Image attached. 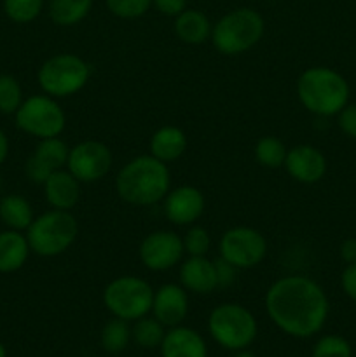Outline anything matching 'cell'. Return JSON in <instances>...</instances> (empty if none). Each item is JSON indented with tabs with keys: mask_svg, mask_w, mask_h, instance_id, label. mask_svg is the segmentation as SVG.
Returning <instances> with one entry per match:
<instances>
[{
	"mask_svg": "<svg viewBox=\"0 0 356 357\" xmlns=\"http://www.w3.org/2000/svg\"><path fill=\"white\" fill-rule=\"evenodd\" d=\"M80 181L68 169H58L45 180L44 195L51 209L72 211L80 201Z\"/></svg>",
	"mask_w": 356,
	"mask_h": 357,
	"instance_id": "16",
	"label": "cell"
},
{
	"mask_svg": "<svg viewBox=\"0 0 356 357\" xmlns=\"http://www.w3.org/2000/svg\"><path fill=\"white\" fill-rule=\"evenodd\" d=\"M34 208L23 195L9 194L0 199V222L10 230L27 232L30 223L34 222Z\"/></svg>",
	"mask_w": 356,
	"mask_h": 357,
	"instance_id": "22",
	"label": "cell"
},
{
	"mask_svg": "<svg viewBox=\"0 0 356 357\" xmlns=\"http://www.w3.org/2000/svg\"><path fill=\"white\" fill-rule=\"evenodd\" d=\"M154 289L145 279L136 275H121L108 282L103 289V305L114 317L135 323L149 316L152 310Z\"/></svg>",
	"mask_w": 356,
	"mask_h": 357,
	"instance_id": "8",
	"label": "cell"
},
{
	"mask_svg": "<svg viewBox=\"0 0 356 357\" xmlns=\"http://www.w3.org/2000/svg\"><path fill=\"white\" fill-rule=\"evenodd\" d=\"M7 155H9V139H7L6 132L0 129V166L6 162Z\"/></svg>",
	"mask_w": 356,
	"mask_h": 357,
	"instance_id": "39",
	"label": "cell"
},
{
	"mask_svg": "<svg viewBox=\"0 0 356 357\" xmlns=\"http://www.w3.org/2000/svg\"><path fill=\"white\" fill-rule=\"evenodd\" d=\"M0 357H7V351L3 347V344H0Z\"/></svg>",
	"mask_w": 356,
	"mask_h": 357,
	"instance_id": "41",
	"label": "cell"
},
{
	"mask_svg": "<svg viewBox=\"0 0 356 357\" xmlns=\"http://www.w3.org/2000/svg\"><path fill=\"white\" fill-rule=\"evenodd\" d=\"M150 312L164 328L180 326L188 314L187 289L181 284H175V282L159 286L154 291Z\"/></svg>",
	"mask_w": 356,
	"mask_h": 357,
	"instance_id": "14",
	"label": "cell"
},
{
	"mask_svg": "<svg viewBox=\"0 0 356 357\" xmlns=\"http://www.w3.org/2000/svg\"><path fill=\"white\" fill-rule=\"evenodd\" d=\"M171 187L168 164L149 155H138L126 162L115 178L117 195L131 206H154L163 201Z\"/></svg>",
	"mask_w": 356,
	"mask_h": 357,
	"instance_id": "2",
	"label": "cell"
},
{
	"mask_svg": "<svg viewBox=\"0 0 356 357\" xmlns=\"http://www.w3.org/2000/svg\"><path fill=\"white\" fill-rule=\"evenodd\" d=\"M339 128L346 136L356 139V103L346 105L339 112Z\"/></svg>",
	"mask_w": 356,
	"mask_h": 357,
	"instance_id": "34",
	"label": "cell"
},
{
	"mask_svg": "<svg viewBox=\"0 0 356 357\" xmlns=\"http://www.w3.org/2000/svg\"><path fill=\"white\" fill-rule=\"evenodd\" d=\"M166 330L154 316L140 317L131 326V340L142 349H157L163 344Z\"/></svg>",
	"mask_w": 356,
	"mask_h": 357,
	"instance_id": "26",
	"label": "cell"
},
{
	"mask_svg": "<svg viewBox=\"0 0 356 357\" xmlns=\"http://www.w3.org/2000/svg\"><path fill=\"white\" fill-rule=\"evenodd\" d=\"M42 7L44 0H3V13L17 24H27L37 20Z\"/></svg>",
	"mask_w": 356,
	"mask_h": 357,
	"instance_id": "29",
	"label": "cell"
},
{
	"mask_svg": "<svg viewBox=\"0 0 356 357\" xmlns=\"http://www.w3.org/2000/svg\"><path fill=\"white\" fill-rule=\"evenodd\" d=\"M0 188H2V180H0Z\"/></svg>",
	"mask_w": 356,
	"mask_h": 357,
	"instance_id": "42",
	"label": "cell"
},
{
	"mask_svg": "<svg viewBox=\"0 0 356 357\" xmlns=\"http://www.w3.org/2000/svg\"><path fill=\"white\" fill-rule=\"evenodd\" d=\"M351 344L341 335H325L314 344L311 357H351Z\"/></svg>",
	"mask_w": 356,
	"mask_h": 357,
	"instance_id": "30",
	"label": "cell"
},
{
	"mask_svg": "<svg viewBox=\"0 0 356 357\" xmlns=\"http://www.w3.org/2000/svg\"><path fill=\"white\" fill-rule=\"evenodd\" d=\"M232 357H257L253 352H250L248 349H243V351H236L232 354Z\"/></svg>",
	"mask_w": 356,
	"mask_h": 357,
	"instance_id": "40",
	"label": "cell"
},
{
	"mask_svg": "<svg viewBox=\"0 0 356 357\" xmlns=\"http://www.w3.org/2000/svg\"><path fill=\"white\" fill-rule=\"evenodd\" d=\"M31 250L27 236L17 230L0 232V274H13L27 264Z\"/></svg>",
	"mask_w": 356,
	"mask_h": 357,
	"instance_id": "20",
	"label": "cell"
},
{
	"mask_svg": "<svg viewBox=\"0 0 356 357\" xmlns=\"http://www.w3.org/2000/svg\"><path fill=\"white\" fill-rule=\"evenodd\" d=\"M93 0H49V17L58 26H75L91 13Z\"/></svg>",
	"mask_w": 356,
	"mask_h": 357,
	"instance_id": "23",
	"label": "cell"
},
{
	"mask_svg": "<svg viewBox=\"0 0 356 357\" xmlns=\"http://www.w3.org/2000/svg\"><path fill=\"white\" fill-rule=\"evenodd\" d=\"M91 77V66L86 59L72 52H59L42 63L37 72V82L47 96L68 98L86 87Z\"/></svg>",
	"mask_w": 356,
	"mask_h": 357,
	"instance_id": "7",
	"label": "cell"
},
{
	"mask_svg": "<svg viewBox=\"0 0 356 357\" xmlns=\"http://www.w3.org/2000/svg\"><path fill=\"white\" fill-rule=\"evenodd\" d=\"M23 100V89L16 77L0 73V114L14 115Z\"/></svg>",
	"mask_w": 356,
	"mask_h": 357,
	"instance_id": "28",
	"label": "cell"
},
{
	"mask_svg": "<svg viewBox=\"0 0 356 357\" xmlns=\"http://www.w3.org/2000/svg\"><path fill=\"white\" fill-rule=\"evenodd\" d=\"M213 24L208 16L198 9H185L175 17L173 30L178 40L188 45H199L212 37Z\"/></svg>",
	"mask_w": 356,
	"mask_h": 357,
	"instance_id": "21",
	"label": "cell"
},
{
	"mask_svg": "<svg viewBox=\"0 0 356 357\" xmlns=\"http://www.w3.org/2000/svg\"><path fill=\"white\" fill-rule=\"evenodd\" d=\"M218 253L237 271L253 268L264 261L267 255V241L251 227H232L220 237Z\"/></svg>",
	"mask_w": 356,
	"mask_h": 357,
	"instance_id": "10",
	"label": "cell"
},
{
	"mask_svg": "<svg viewBox=\"0 0 356 357\" xmlns=\"http://www.w3.org/2000/svg\"><path fill=\"white\" fill-rule=\"evenodd\" d=\"M265 312L288 337L311 338L323 330L330 305L316 281L306 275H285L269 286Z\"/></svg>",
	"mask_w": 356,
	"mask_h": 357,
	"instance_id": "1",
	"label": "cell"
},
{
	"mask_svg": "<svg viewBox=\"0 0 356 357\" xmlns=\"http://www.w3.org/2000/svg\"><path fill=\"white\" fill-rule=\"evenodd\" d=\"M180 284L194 295H209L218 289L215 261L206 257H188L180 265Z\"/></svg>",
	"mask_w": 356,
	"mask_h": 357,
	"instance_id": "17",
	"label": "cell"
},
{
	"mask_svg": "<svg viewBox=\"0 0 356 357\" xmlns=\"http://www.w3.org/2000/svg\"><path fill=\"white\" fill-rule=\"evenodd\" d=\"M16 128L37 139L59 136L65 131L66 115L56 98L47 94H34L24 98L14 114Z\"/></svg>",
	"mask_w": 356,
	"mask_h": 357,
	"instance_id": "9",
	"label": "cell"
},
{
	"mask_svg": "<svg viewBox=\"0 0 356 357\" xmlns=\"http://www.w3.org/2000/svg\"><path fill=\"white\" fill-rule=\"evenodd\" d=\"M265 21L260 13L239 7L223 14L212 28V44L220 54L237 56L250 51L264 37Z\"/></svg>",
	"mask_w": 356,
	"mask_h": 357,
	"instance_id": "4",
	"label": "cell"
},
{
	"mask_svg": "<svg viewBox=\"0 0 356 357\" xmlns=\"http://www.w3.org/2000/svg\"><path fill=\"white\" fill-rule=\"evenodd\" d=\"M208 331L220 347L236 352L253 344L258 324L253 312L241 303H220L209 312Z\"/></svg>",
	"mask_w": 356,
	"mask_h": 357,
	"instance_id": "6",
	"label": "cell"
},
{
	"mask_svg": "<svg viewBox=\"0 0 356 357\" xmlns=\"http://www.w3.org/2000/svg\"><path fill=\"white\" fill-rule=\"evenodd\" d=\"M253 153L255 160H257L262 167H267V169H279V167L285 166L288 149H286L285 143L279 138H276V136H264V138H260L257 142Z\"/></svg>",
	"mask_w": 356,
	"mask_h": 357,
	"instance_id": "27",
	"label": "cell"
},
{
	"mask_svg": "<svg viewBox=\"0 0 356 357\" xmlns=\"http://www.w3.org/2000/svg\"><path fill=\"white\" fill-rule=\"evenodd\" d=\"M163 201L164 215L173 225L178 227H187L198 222L206 208L202 192L192 185H181L173 190L170 188Z\"/></svg>",
	"mask_w": 356,
	"mask_h": 357,
	"instance_id": "13",
	"label": "cell"
},
{
	"mask_svg": "<svg viewBox=\"0 0 356 357\" xmlns=\"http://www.w3.org/2000/svg\"><path fill=\"white\" fill-rule=\"evenodd\" d=\"M24 236L31 253L38 257H58L75 243L79 236V223L70 211L49 209L35 216Z\"/></svg>",
	"mask_w": 356,
	"mask_h": 357,
	"instance_id": "5",
	"label": "cell"
},
{
	"mask_svg": "<svg viewBox=\"0 0 356 357\" xmlns=\"http://www.w3.org/2000/svg\"><path fill=\"white\" fill-rule=\"evenodd\" d=\"M297 98L311 114L332 117L348 105L349 84L328 66H311L297 80Z\"/></svg>",
	"mask_w": 356,
	"mask_h": 357,
	"instance_id": "3",
	"label": "cell"
},
{
	"mask_svg": "<svg viewBox=\"0 0 356 357\" xmlns=\"http://www.w3.org/2000/svg\"><path fill=\"white\" fill-rule=\"evenodd\" d=\"M341 286L342 289H344L346 295L356 303V264H349L348 267L342 271Z\"/></svg>",
	"mask_w": 356,
	"mask_h": 357,
	"instance_id": "37",
	"label": "cell"
},
{
	"mask_svg": "<svg viewBox=\"0 0 356 357\" xmlns=\"http://www.w3.org/2000/svg\"><path fill=\"white\" fill-rule=\"evenodd\" d=\"M286 173L295 181L304 185L318 183L327 173V159L313 145H297L286 153Z\"/></svg>",
	"mask_w": 356,
	"mask_h": 357,
	"instance_id": "15",
	"label": "cell"
},
{
	"mask_svg": "<svg viewBox=\"0 0 356 357\" xmlns=\"http://www.w3.org/2000/svg\"><path fill=\"white\" fill-rule=\"evenodd\" d=\"M70 146L63 142L59 136H52V138L38 139L37 146H35L31 155L37 157L42 164L49 167L51 171H58L66 167V160H68Z\"/></svg>",
	"mask_w": 356,
	"mask_h": 357,
	"instance_id": "25",
	"label": "cell"
},
{
	"mask_svg": "<svg viewBox=\"0 0 356 357\" xmlns=\"http://www.w3.org/2000/svg\"><path fill=\"white\" fill-rule=\"evenodd\" d=\"M124 357H128V356H124Z\"/></svg>",
	"mask_w": 356,
	"mask_h": 357,
	"instance_id": "43",
	"label": "cell"
},
{
	"mask_svg": "<svg viewBox=\"0 0 356 357\" xmlns=\"http://www.w3.org/2000/svg\"><path fill=\"white\" fill-rule=\"evenodd\" d=\"M150 155L161 162H175L187 150V136L177 126H163L150 136Z\"/></svg>",
	"mask_w": 356,
	"mask_h": 357,
	"instance_id": "19",
	"label": "cell"
},
{
	"mask_svg": "<svg viewBox=\"0 0 356 357\" xmlns=\"http://www.w3.org/2000/svg\"><path fill=\"white\" fill-rule=\"evenodd\" d=\"M100 342L105 352L114 356L121 354L131 342V326H129L128 321L112 317L110 321L105 323L103 330H101Z\"/></svg>",
	"mask_w": 356,
	"mask_h": 357,
	"instance_id": "24",
	"label": "cell"
},
{
	"mask_svg": "<svg viewBox=\"0 0 356 357\" xmlns=\"http://www.w3.org/2000/svg\"><path fill=\"white\" fill-rule=\"evenodd\" d=\"M112 150L103 142L86 139L70 149L66 169L80 181V183H94L103 180L112 169Z\"/></svg>",
	"mask_w": 356,
	"mask_h": 357,
	"instance_id": "11",
	"label": "cell"
},
{
	"mask_svg": "<svg viewBox=\"0 0 356 357\" xmlns=\"http://www.w3.org/2000/svg\"><path fill=\"white\" fill-rule=\"evenodd\" d=\"M24 173L30 178V181H34V183L37 185H44L45 180H47L54 171H51L45 164H42L37 157L31 155L30 159L27 160V164H24Z\"/></svg>",
	"mask_w": 356,
	"mask_h": 357,
	"instance_id": "33",
	"label": "cell"
},
{
	"mask_svg": "<svg viewBox=\"0 0 356 357\" xmlns=\"http://www.w3.org/2000/svg\"><path fill=\"white\" fill-rule=\"evenodd\" d=\"M159 349L163 357H208V345L202 335L181 324L168 328Z\"/></svg>",
	"mask_w": 356,
	"mask_h": 357,
	"instance_id": "18",
	"label": "cell"
},
{
	"mask_svg": "<svg viewBox=\"0 0 356 357\" xmlns=\"http://www.w3.org/2000/svg\"><path fill=\"white\" fill-rule=\"evenodd\" d=\"M152 0H107V7L114 16L121 20H136L147 14Z\"/></svg>",
	"mask_w": 356,
	"mask_h": 357,
	"instance_id": "31",
	"label": "cell"
},
{
	"mask_svg": "<svg viewBox=\"0 0 356 357\" xmlns=\"http://www.w3.org/2000/svg\"><path fill=\"white\" fill-rule=\"evenodd\" d=\"M152 6L164 16L177 17L181 10L187 9V0H152Z\"/></svg>",
	"mask_w": 356,
	"mask_h": 357,
	"instance_id": "36",
	"label": "cell"
},
{
	"mask_svg": "<svg viewBox=\"0 0 356 357\" xmlns=\"http://www.w3.org/2000/svg\"><path fill=\"white\" fill-rule=\"evenodd\" d=\"M341 258L346 261V264H356V239H346L344 243L341 244Z\"/></svg>",
	"mask_w": 356,
	"mask_h": 357,
	"instance_id": "38",
	"label": "cell"
},
{
	"mask_svg": "<svg viewBox=\"0 0 356 357\" xmlns=\"http://www.w3.org/2000/svg\"><path fill=\"white\" fill-rule=\"evenodd\" d=\"M181 241H184V250L188 257H206L209 251V244H212L208 230L198 225L191 227L181 237Z\"/></svg>",
	"mask_w": 356,
	"mask_h": 357,
	"instance_id": "32",
	"label": "cell"
},
{
	"mask_svg": "<svg viewBox=\"0 0 356 357\" xmlns=\"http://www.w3.org/2000/svg\"><path fill=\"white\" fill-rule=\"evenodd\" d=\"M184 253V241L171 230H156L149 234L138 248L140 261L143 267L152 272H163L177 267Z\"/></svg>",
	"mask_w": 356,
	"mask_h": 357,
	"instance_id": "12",
	"label": "cell"
},
{
	"mask_svg": "<svg viewBox=\"0 0 356 357\" xmlns=\"http://www.w3.org/2000/svg\"><path fill=\"white\" fill-rule=\"evenodd\" d=\"M213 261H215V272H216V282H218V288H229V286L236 281L237 268L234 267V265H230L227 260H223L222 257H218Z\"/></svg>",
	"mask_w": 356,
	"mask_h": 357,
	"instance_id": "35",
	"label": "cell"
}]
</instances>
